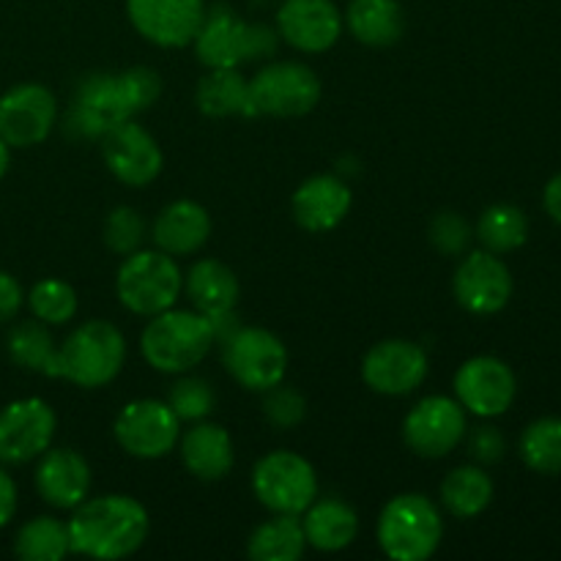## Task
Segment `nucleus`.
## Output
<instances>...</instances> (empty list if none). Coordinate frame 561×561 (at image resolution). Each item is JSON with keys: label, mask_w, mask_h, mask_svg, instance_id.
Wrapping results in <instances>:
<instances>
[{"label": "nucleus", "mask_w": 561, "mask_h": 561, "mask_svg": "<svg viewBox=\"0 0 561 561\" xmlns=\"http://www.w3.org/2000/svg\"><path fill=\"white\" fill-rule=\"evenodd\" d=\"M323 85L299 60H268L247 80V115L255 118H301L321 102Z\"/></svg>", "instance_id": "423d86ee"}, {"label": "nucleus", "mask_w": 561, "mask_h": 561, "mask_svg": "<svg viewBox=\"0 0 561 561\" xmlns=\"http://www.w3.org/2000/svg\"><path fill=\"white\" fill-rule=\"evenodd\" d=\"M542 206H546L548 217L561 225V173L553 175V179L546 184V192H542Z\"/></svg>", "instance_id": "c03bdc74"}, {"label": "nucleus", "mask_w": 561, "mask_h": 561, "mask_svg": "<svg viewBox=\"0 0 561 561\" xmlns=\"http://www.w3.org/2000/svg\"><path fill=\"white\" fill-rule=\"evenodd\" d=\"M376 540L392 561H425L444 540L442 510L425 493H400L383 504L376 524Z\"/></svg>", "instance_id": "39448f33"}, {"label": "nucleus", "mask_w": 561, "mask_h": 561, "mask_svg": "<svg viewBox=\"0 0 561 561\" xmlns=\"http://www.w3.org/2000/svg\"><path fill=\"white\" fill-rule=\"evenodd\" d=\"M431 359L420 343L392 337L373 345L362 359V381L383 398H405L425 383Z\"/></svg>", "instance_id": "4468645a"}, {"label": "nucleus", "mask_w": 561, "mask_h": 561, "mask_svg": "<svg viewBox=\"0 0 561 561\" xmlns=\"http://www.w3.org/2000/svg\"><path fill=\"white\" fill-rule=\"evenodd\" d=\"M148 236V222L137 208L131 206H118L107 214L104 219V244H107L110 252L126 257L131 252H137L142 247Z\"/></svg>", "instance_id": "e433bc0d"}, {"label": "nucleus", "mask_w": 561, "mask_h": 561, "mask_svg": "<svg viewBox=\"0 0 561 561\" xmlns=\"http://www.w3.org/2000/svg\"><path fill=\"white\" fill-rule=\"evenodd\" d=\"M455 400L480 420H496L507 414L518 394V378L513 367L499 356H471L455 373Z\"/></svg>", "instance_id": "ddd939ff"}, {"label": "nucleus", "mask_w": 561, "mask_h": 561, "mask_svg": "<svg viewBox=\"0 0 561 561\" xmlns=\"http://www.w3.org/2000/svg\"><path fill=\"white\" fill-rule=\"evenodd\" d=\"M91 466L77 449L71 447H49L38 458L33 485L38 496L55 510L71 513L91 496Z\"/></svg>", "instance_id": "412c9836"}, {"label": "nucleus", "mask_w": 561, "mask_h": 561, "mask_svg": "<svg viewBox=\"0 0 561 561\" xmlns=\"http://www.w3.org/2000/svg\"><path fill=\"white\" fill-rule=\"evenodd\" d=\"M25 305L36 321L47 323V327H66V323L75 321L80 301H77V290L69 283L49 277L27 290Z\"/></svg>", "instance_id": "f704fd0d"}, {"label": "nucleus", "mask_w": 561, "mask_h": 561, "mask_svg": "<svg viewBox=\"0 0 561 561\" xmlns=\"http://www.w3.org/2000/svg\"><path fill=\"white\" fill-rule=\"evenodd\" d=\"M471 239H474V230H471V225L466 222L458 211H442L433 217L431 244L436 247L442 255H449V257L466 255Z\"/></svg>", "instance_id": "58836bf2"}, {"label": "nucleus", "mask_w": 561, "mask_h": 561, "mask_svg": "<svg viewBox=\"0 0 561 561\" xmlns=\"http://www.w3.org/2000/svg\"><path fill=\"white\" fill-rule=\"evenodd\" d=\"M168 405L175 411L181 425H184V422H190L192 425V422L208 420V414H211L214 405H217V394H214L211 383H208L206 378L181 373L179 381L170 387Z\"/></svg>", "instance_id": "c9c22d12"}, {"label": "nucleus", "mask_w": 561, "mask_h": 561, "mask_svg": "<svg viewBox=\"0 0 561 561\" xmlns=\"http://www.w3.org/2000/svg\"><path fill=\"white\" fill-rule=\"evenodd\" d=\"M99 142H102L104 164L124 186H135V190L148 186L162 173V148H159L157 137L135 118L113 126Z\"/></svg>", "instance_id": "6ab92c4d"}, {"label": "nucleus", "mask_w": 561, "mask_h": 561, "mask_svg": "<svg viewBox=\"0 0 561 561\" xmlns=\"http://www.w3.org/2000/svg\"><path fill=\"white\" fill-rule=\"evenodd\" d=\"M179 453L184 469L201 482L225 480L236 463V447L230 433L208 420L192 422L190 431H181Z\"/></svg>", "instance_id": "5701e85b"}, {"label": "nucleus", "mask_w": 561, "mask_h": 561, "mask_svg": "<svg viewBox=\"0 0 561 561\" xmlns=\"http://www.w3.org/2000/svg\"><path fill=\"white\" fill-rule=\"evenodd\" d=\"M5 351H9V359L16 367L27 373H38V376L47 378H60L58 367V343H55L53 332H49L47 323L42 321H22L5 337Z\"/></svg>", "instance_id": "c85d7f7f"}, {"label": "nucleus", "mask_w": 561, "mask_h": 561, "mask_svg": "<svg viewBox=\"0 0 561 561\" xmlns=\"http://www.w3.org/2000/svg\"><path fill=\"white\" fill-rule=\"evenodd\" d=\"M184 294V272L173 255L162 250H146L124 257L115 274V296L131 316L151 318L175 307Z\"/></svg>", "instance_id": "0eeeda50"}, {"label": "nucleus", "mask_w": 561, "mask_h": 561, "mask_svg": "<svg viewBox=\"0 0 561 561\" xmlns=\"http://www.w3.org/2000/svg\"><path fill=\"white\" fill-rule=\"evenodd\" d=\"M343 11L334 0H283L277 9V33L296 53L318 55L343 36Z\"/></svg>", "instance_id": "aec40b11"}, {"label": "nucleus", "mask_w": 561, "mask_h": 561, "mask_svg": "<svg viewBox=\"0 0 561 561\" xmlns=\"http://www.w3.org/2000/svg\"><path fill=\"white\" fill-rule=\"evenodd\" d=\"M217 334L211 321L197 310H170L148 318L140 332V354L148 365L164 376L192 373L211 354Z\"/></svg>", "instance_id": "f03ea898"}, {"label": "nucleus", "mask_w": 561, "mask_h": 561, "mask_svg": "<svg viewBox=\"0 0 561 561\" xmlns=\"http://www.w3.org/2000/svg\"><path fill=\"white\" fill-rule=\"evenodd\" d=\"M466 431V409L449 394H427L403 420L405 447L427 460L447 458L463 442Z\"/></svg>", "instance_id": "9b49d317"}, {"label": "nucleus", "mask_w": 561, "mask_h": 561, "mask_svg": "<svg viewBox=\"0 0 561 561\" xmlns=\"http://www.w3.org/2000/svg\"><path fill=\"white\" fill-rule=\"evenodd\" d=\"M518 453L531 471L546 477L561 474V420L542 416L524 431Z\"/></svg>", "instance_id": "72a5a7b5"}, {"label": "nucleus", "mask_w": 561, "mask_h": 561, "mask_svg": "<svg viewBox=\"0 0 561 561\" xmlns=\"http://www.w3.org/2000/svg\"><path fill=\"white\" fill-rule=\"evenodd\" d=\"M343 20L351 36L365 47H392L405 33V11L398 0H351Z\"/></svg>", "instance_id": "bb28decb"}, {"label": "nucleus", "mask_w": 561, "mask_h": 561, "mask_svg": "<svg viewBox=\"0 0 561 561\" xmlns=\"http://www.w3.org/2000/svg\"><path fill=\"white\" fill-rule=\"evenodd\" d=\"M263 416H266L268 425L277 427V431H290V427H296L307 416L305 394H301L299 389L288 387L285 381L266 389V392H263Z\"/></svg>", "instance_id": "4c0bfd02"}, {"label": "nucleus", "mask_w": 561, "mask_h": 561, "mask_svg": "<svg viewBox=\"0 0 561 561\" xmlns=\"http://www.w3.org/2000/svg\"><path fill=\"white\" fill-rule=\"evenodd\" d=\"M477 239H480L482 250L493 252V255H507V252L520 250L529 239V219L513 203H496L482 211L480 222H477Z\"/></svg>", "instance_id": "473e14b6"}, {"label": "nucleus", "mask_w": 561, "mask_h": 561, "mask_svg": "<svg viewBox=\"0 0 561 561\" xmlns=\"http://www.w3.org/2000/svg\"><path fill=\"white\" fill-rule=\"evenodd\" d=\"M493 480L480 463H466L449 471L442 482L444 510L458 520H471L485 513L493 502Z\"/></svg>", "instance_id": "cd10ccee"}, {"label": "nucleus", "mask_w": 561, "mask_h": 561, "mask_svg": "<svg viewBox=\"0 0 561 561\" xmlns=\"http://www.w3.org/2000/svg\"><path fill=\"white\" fill-rule=\"evenodd\" d=\"M184 294L192 310L206 318H219L236 312L241 285L233 268L217 257H201L184 274Z\"/></svg>", "instance_id": "393cba45"}, {"label": "nucleus", "mask_w": 561, "mask_h": 561, "mask_svg": "<svg viewBox=\"0 0 561 561\" xmlns=\"http://www.w3.org/2000/svg\"><path fill=\"white\" fill-rule=\"evenodd\" d=\"M69 526L71 553L88 559L115 561L135 557L148 540L151 518L146 504L124 493L88 496L80 507L71 510Z\"/></svg>", "instance_id": "f257e3e1"}, {"label": "nucleus", "mask_w": 561, "mask_h": 561, "mask_svg": "<svg viewBox=\"0 0 561 561\" xmlns=\"http://www.w3.org/2000/svg\"><path fill=\"white\" fill-rule=\"evenodd\" d=\"M14 553L22 561H60L71 553L69 526L55 515L25 520L14 537Z\"/></svg>", "instance_id": "2f4dec72"}, {"label": "nucleus", "mask_w": 561, "mask_h": 561, "mask_svg": "<svg viewBox=\"0 0 561 561\" xmlns=\"http://www.w3.org/2000/svg\"><path fill=\"white\" fill-rule=\"evenodd\" d=\"M129 118H135V113L126 104L118 75L99 71V75H88L77 85L69 115H66V129L77 137L102 140L113 126Z\"/></svg>", "instance_id": "a211bd4d"}, {"label": "nucleus", "mask_w": 561, "mask_h": 561, "mask_svg": "<svg viewBox=\"0 0 561 561\" xmlns=\"http://www.w3.org/2000/svg\"><path fill=\"white\" fill-rule=\"evenodd\" d=\"M211 236V214L197 201H173L157 214L151 225V239L157 250L173 257L195 255Z\"/></svg>", "instance_id": "b1692460"}, {"label": "nucleus", "mask_w": 561, "mask_h": 561, "mask_svg": "<svg viewBox=\"0 0 561 561\" xmlns=\"http://www.w3.org/2000/svg\"><path fill=\"white\" fill-rule=\"evenodd\" d=\"M192 47L206 69H239L252 60L272 58L279 47V33L263 22L241 20L230 5L217 3L206 9Z\"/></svg>", "instance_id": "7ed1b4c3"}, {"label": "nucleus", "mask_w": 561, "mask_h": 561, "mask_svg": "<svg viewBox=\"0 0 561 561\" xmlns=\"http://www.w3.org/2000/svg\"><path fill=\"white\" fill-rule=\"evenodd\" d=\"M222 345V365L228 376L247 392H266L288 376V348L263 327H236Z\"/></svg>", "instance_id": "1a4fd4ad"}, {"label": "nucleus", "mask_w": 561, "mask_h": 561, "mask_svg": "<svg viewBox=\"0 0 561 561\" xmlns=\"http://www.w3.org/2000/svg\"><path fill=\"white\" fill-rule=\"evenodd\" d=\"M307 537L299 515H272L247 540L252 561H296L305 557Z\"/></svg>", "instance_id": "c756f323"}, {"label": "nucleus", "mask_w": 561, "mask_h": 561, "mask_svg": "<svg viewBox=\"0 0 561 561\" xmlns=\"http://www.w3.org/2000/svg\"><path fill=\"white\" fill-rule=\"evenodd\" d=\"M16 504H20V493H16L14 477L0 466V529L11 524V518L16 515Z\"/></svg>", "instance_id": "37998d69"}, {"label": "nucleus", "mask_w": 561, "mask_h": 561, "mask_svg": "<svg viewBox=\"0 0 561 561\" xmlns=\"http://www.w3.org/2000/svg\"><path fill=\"white\" fill-rule=\"evenodd\" d=\"M126 354L124 332L115 323L93 318L58 345L60 378L80 389H102L121 376Z\"/></svg>", "instance_id": "20e7f679"}, {"label": "nucleus", "mask_w": 561, "mask_h": 561, "mask_svg": "<svg viewBox=\"0 0 561 561\" xmlns=\"http://www.w3.org/2000/svg\"><path fill=\"white\" fill-rule=\"evenodd\" d=\"M252 493L272 515H301L318 499V474L305 455L272 449L252 469Z\"/></svg>", "instance_id": "6e6552de"}, {"label": "nucleus", "mask_w": 561, "mask_h": 561, "mask_svg": "<svg viewBox=\"0 0 561 561\" xmlns=\"http://www.w3.org/2000/svg\"><path fill=\"white\" fill-rule=\"evenodd\" d=\"M58 124V99L47 85L22 82L0 96V137L11 148H33Z\"/></svg>", "instance_id": "dca6fc26"}, {"label": "nucleus", "mask_w": 561, "mask_h": 561, "mask_svg": "<svg viewBox=\"0 0 561 561\" xmlns=\"http://www.w3.org/2000/svg\"><path fill=\"white\" fill-rule=\"evenodd\" d=\"M9 164H11V146L0 137V179L9 173Z\"/></svg>", "instance_id": "a18cd8bd"}, {"label": "nucleus", "mask_w": 561, "mask_h": 561, "mask_svg": "<svg viewBox=\"0 0 561 561\" xmlns=\"http://www.w3.org/2000/svg\"><path fill=\"white\" fill-rule=\"evenodd\" d=\"M513 274L507 263L488 250L466 252L453 277V294L471 316H496L513 299Z\"/></svg>", "instance_id": "2eb2a0df"}, {"label": "nucleus", "mask_w": 561, "mask_h": 561, "mask_svg": "<svg viewBox=\"0 0 561 561\" xmlns=\"http://www.w3.org/2000/svg\"><path fill=\"white\" fill-rule=\"evenodd\" d=\"M466 436H469V455L474 463L491 466L504 458V436L493 425H480L471 433L466 431Z\"/></svg>", "instance_id": "a19ab883"}, {"label": "nucleus", "mask_w": 561, "mask_h": 561, "mask_svg": "<svg viewBox=\"0 0 561 561\" xmlns=\"http://www.w3.org/2000/svg\"><path fill=\"white\" fill-rule=\"evenodd\" d=\"M307 548L321 553H340L359 537V515L343 499H316L299 515Z\"/></svg>", "instance_id": "a878e982"}, {"label": "nucleus", "mask_w": 561, "mask_h": 561, "mask_svg": "<svg viewBox=\"0 0 561 561\" xmlns=\"http://www.w3.org/2000/svg\"><path fill=\"white\" fill-rule=\"evenodd\" d=\"M113 436L137 460H162L179 447L181 420L168 400L140 398L126 403L113 422Z\"/></svg>", "instance_id": "9d476101"}, {"label": "nucleus", "mask_w": 561, "mask_h": 561, "mask_svg": "<svg viewBox=\"0 0 561 561\" xmlns=\"http://www.w3.org/2000/svg\"><path fill=\"white\" fill-rule=\"evenodd\" d=\"M206 9V0H126L131 27L162 49L190 47L201 31Z\"/></svg>", "instance_id": "f3484780"}, {"label": "nucleus", "mask_w": 561, "mask_h": 561, "mask_svg": "<svg viewBox=\"0 0 561 561\" xmlns=\"http://www.w3.org/2000/svg\"><path fill=\"white\" fill-rule=\"evenodd\" d=\"M195 104L206 118L247 115V77L239 69H208L195 88Z\"/></svg>", "instance_id": "7c9ffc66"}, {"label": "nucleus", "mask_w": 561, "mask_h": 561, "mask_svg": "<svg viewBox=\"0 0 561 561\" xmlns=\"http://www.w3.org/2000/svg\"><path fill=\"white\" fill-rule=\"evenodd\" d=\"M22 305H25V290H22L20 279L0 268V323L14 321Z\"/></svg>", "instance_id": "79ce46f5"}, {"label": "nucleus", "mask_w": 561, "mask_h": 561, "mask_svg": "<svg viewBox=\"0 0 561 561\" xmlns=\"http://www.w3.org/2000/svg\"><path fill=\"white\" fill-rule=\"evenodd\" d=\"M351 203H354L351 186L340 175L318 173L296 186L290 211L296 225L307 233H329L348 217Z\"/></svg>", "instance_id": "4be33fe9"}, {"label": "nucleus", "mask_w": 561, "mask_h": 561, "mask_svg": "<svg viewBox=\"0 0 561 561\" xmlns=\"http://www.w3.org/2000/svg\"><path fill=\"white\" fill-rule=\"evenodd\" d=\"M55 427H58V416L47 400H11L0 409V463L25 466L38 460L53 447Z\"/></svg>", "instance_id": "f8f14e48"}, {"label": "nucleus", "mask_w": 561, "mask_h": 561, "mask_svg": "<svg viewBox=\"0 0 561 561\" xmlns=\"http://www.w3.org/2000/svg\"><path fill=\"white\" fill-rule=\"evenodd\" d=\"M121 91H124L126 104L131 113H142V110L153 107L157 99L162 96V77L148 66H131V69L118 71Z\"/></svg>", "instance_id": "ea45409f"}]
</instances>
